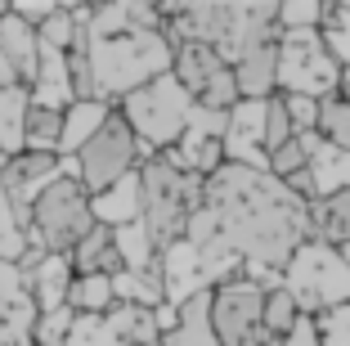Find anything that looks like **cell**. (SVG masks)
Here are the masks:
<instances>
[{"label":"cell","mask_w":350,"mask_h":346,"mask_svg":"<svg viewBox=\"0 0 350 346\" xmlns=\"http://www.w3.org/2000/svg\"><path fill=\"white\" fill-rule=\"evenodd\" d=\"M202 207L216 216L220 238L243 256V275L265 293L283 284L292 252L310 238V203L269 171L225 162L211 180H202Z\"/></svg>","instance_id":"1"},{"label":"cell","mask_w":350,"mask_h":346,"mask_svg":"<svg viewBox=\"0 0 350 346\" xmlns=\"http://www.w3.org/2000/svg\"><path fill=\"white\" fill-rule=\"evenodd\" d=\"M94 68V90L99 99L122 103L139 86L171 77L175 45L166 41V32H122V36H85Z\"/></svg>","instance_id":"2"},{"label":"cell","mask_w":350,"mask_h":346,"mask_svg":"<svg viewBox=\"0 0 350 346\" xmlns=\"http://www.w3.org/2000/svg\"><path fill=\"white\" fill-rule=\"evenodd\" d=\"M139 194H144V230L157 243V252L175 247L189 230V216L202 207V180L157 153L139 166Z\"/></svg>","instance_id":"3"},{"label":"cell","mask_w":350,"mask_h":346,"mask_svg":"<svg viewBox=\"0 0 350 346\" xmlns=\"http://www.w3.org/2000/svg\"><path fill=\"white\" fill-rule=\"evenodd\" d=\"M117 112L126 117V126L135 131V140H144L153 153H166L189 131L193 99H189V90L175 82V77H157V82L139 86L135 95H126V99L117 103Z\"/></svg>","instance_id":"4"},{"label":"cell","mask_w":350,"mask_h":346,"mask_svg":"<svg viewBox=\"0 0 350 346\" xmlns=\"http://www.w3.org/2000/svg\"><path fill=\"white\" fill-rule=\"evenodd\" d=\"M283 288L314 319L323 310H332V306H350V265L337 247L319 243V238H306L292 252L288 270H283Z\"/></svg>","instance_id":"5"},{"label":"cell","mask_w":350,"mask_h":346,"mask_svg":"<svg viewBox=\"0 0 350 346\" xmlns=\"http://www.w3.org/2000/svg\"><path fill=\"white\" fill-rule=\"evenodd\" d=\"M148 158H157V153L148 149L144 140H135V131L126 126V117L113 108L108 122H103V131L77 153V180H81L85 194L94 198V194H103V189H113L117 180L135 175Z\"/></svg>","instance_id":"6"},{"label":"cell","mask_w":350,"mask_h":346,"mask_svg":"<svg viewBox=\"0 0 350 346\" xmlns=\"http://www.w3.org/2000/svg\"><path fill=\"white\" fill-rule=\"evenodd\" d=\"M90 230H94V207L77 175H59L31 203V234L41 238L45 252H54V256H68Z\"/></svg>","instance_id":"7"},{"label":"cell","mask_w":350,"mask_h":346,"mask_svg":"<svg viewBox=\"0 0 350 346\" xmlns=\"http://www.w3.org/2000/svg\"><path fill=\"white\" fill-rule=\"evenodd\" d=\"M341 63L328 54L319 32H278V95H337Z\"/></svg>","instance_id":"8"},{"label":"cell","mask_w":350,"mask_h":346,"mask_svg":"<svg viewBox=\"0 0 350 346\" xmlns=\"http://www.w3.org/2000/svg\"><path fill=\"white\" fill-rule=\"evenodd\" d=\"M260 310H265V288L247 275L211 288V333H216V342L220 346H256L260 342Z\"/></svg>","instance_id":"9"},{"label":"cell","mask_w":350,"mask_h":346,"mask_svg":"<svg viewBox=\"0 0 350 346\" xmlns=\"http://www.w3.org/2000/svg\"><path fill=\"white\" fill-rule=\"evenodd\" d=\"M278 41V5L269 0H243V5H229V23L225 36H220V59L234 68L243 54L260 50V45Z\"/></svg>","instance_id":"10"},{"label":"cell","mask_w":350,"mask_h":346,"mask_svg":"<svg viewBox=\"0 0 350 346\" xmlns=\"http://www.w3.org/2000/svg\"><path fill=\"white\" fill-rule=\"evenodd\" d=\"M59 175H63V158L59 153H27L23 149V153H14V158L0 162V180H5L14 207H18V216L27 225H31V203H36Z\"/></svg>","instance_id":"11"},{"label":"cell","mask_w":350,"mask_h":346,"mask_svg":"<svg viewBox=\"0 0 350 346\" xmlns=\"http://www.w3.org/2000/svg\"><path fill=\"white\" fill-rule=\"evenodd\" d=\"M0 54L10 59L18 86L36 82V68H41V36H36V27H27L18 14H10V5H0Z\"/></svg>","instance_id":"12"},{"label":"cell","mask_w":350,"mask_h":346,"mask_svg":"<svg viewBox=\"0 0 350 346\" xmlns=\"http://www.w3.org/2000/svg\"><path fill=\"white\" fill-rule=\"evenodd\" d=\"M23 279H27V293H31V301H36V310H41V315L68 310V288H72V279H77L68 256L45 252L41 261L31 265V270H23Z\"/></svg>","instance_id":"13"},{"label":"cell","mask_w":350,"mask_h":346,"mask_svg":"<svg viewBox=\"0 0 350 346\" xmlns=\"http://www.w3.org/2000/svg\"><path fill=\"white\" fill-rule=\"evenodd\" d=\"M157 265H162V284H166V301H171V306H185L189 297L211 293V288H206V279H202V261H198V247H189L185 238H180L175 247H166Z\"/></svg>","instance_id":"14"},{"label":"cell","mask_w":350,"mask_h":346,"mask_svg":"<svg viewBox=\"0 0 350 346\" xmlns=\"http://www.w3.org/2000/svg\"><path fill=\"white\" fill-rule=\"evenodd\" d=\"M234 82H238V99H252V103L274 99L278 95V41L243 54L234 63Z\"/></svg>","instance_id":"15"},{"label":"cell","mask_w":350,"mask_h":346,"mask_svg":"<svg viewBox=\"0 0 350 346\" xmlns=\"http://www.w3.org/2000/svg\"><path fill=\"white\" fill-rule=\"evenodd\" d=\"M229 63L220 59V50L216 45H193V41H185V45H175V63H171V77L180 86L189 90V99H198V95L206 90V86L216 82L220 72H225Z\"/></svg>","instance_id":"16"},{"label":"cell","mask_w":350,"mask_h":346,"mask_svg":"<svg viewBox=\"0 0 350 346\" xmlns=\"http://www.w3.org/2000/svg\"><path fill=\"white\" fill-rule=\"evenodd\" d=\"M94 207V225H108V230H122V225H135L144 221V194H139V171L117 180L113 189L90 198Z\"/></svg>","instance_id":"17"},{"label":"cell","mask_w":350,"mask_h":346,"mask_svg":"<svg viewBox=\"0 0 350 346\" xmlns=\"http://www.w3.org/2000/svg\"><path fill=\"white\" fill-rule=\"evenodd\" d=\"M166 158H171L180 171L198 175V180H211V175L225 166V140H216V135L193 131V126H189V131L180 135V144L166 149Z\"/></svg>","instance_id":"18"},{"label":"cell","mask_w":350,"mask_h":346,"mask_svg":"<svg viewBox=\"0 0 350 346\" xmlns=\"http://www.w3.org/2000/svg\"><path fill=\"white\" fill-rule=\"evenodd\" d=\"M68 261H72V275L85 279V275H103V279H117L122 275V256H117V238L108 225H94L90 234L81 238V243L68 252Z\"/></svg>","instance_id":"19"},{"label":"cell","mask_w":350,"mask_h":346,"mask_svg":"<svg viewBox=\"0 0 350 346\" xmlns=\"http://www.w3.org/2000/svg\"><path fill=\"white\" fill-rule=\"evenodd\" d=\"M113 108H117V103H108V99H77V103H68V112H63L59 158H77V153L103 131V122H108V112H113Z\"/></svg>","instance_id":"20"},{"label":"cell","mask_w":350,"mask_h":346,"mask_svg":"<svg viewBox=\"0 0 350 346\" xmlns=\"http://www.w3.org/2000/svg\"><path fill=\"white\" fill-rule=\"evenodd\" d=\"M31 103L36 108H54V112H68L72 99V77H68V54H54L41 45V68H36V82L27 86Z\"/></svg>","instance_id":"21"},{"label":"cell","mask_w":350,"mask_h":346,"mask_svg":"<svg viewBox=\"0 0 350 346\" xmlns=\"http://www.w3.org/2000/svg\"><path fill=\"white\" fill-rule=\"evenodd\" d=\"M310 238H319V243L337 247V252L350 247V189L310 203Z\"/></svg>","instance_id":"22"},{"label":"cell","mask_w":350,"mask_h":346,"mask_svg":"<svg viewBox=\"0 0 350 346\" xmlns=\"http://www.w3.org/2000/svg\"><path fill=\"white\" fill-rule=\"evenodd\" d=\"M157 346H220L211 333V293H198L180 306V324L162 337Z\"/></svg>","instance_id":"23"},{"label":"cell","mask_w":350,"mask_h":346,"mask_svg":"<svg viewBox=\"0 0 350 346\" xmlns=\"http://www.w3.org/2000/svg\"><path fill=\"white\" fill-rule=\"evenodd\" d=\"M310 184H314V203L319 198H332L341 194V189H350V153L332 149V144H314V153H310Z\"/></svg>","instance_id":"24"},{"label":"cell","mask_w":350,"mask_h":346,"mask_svg":"<svg viewBox=\"0 0 350 346\" xmlns=\"http://www.w3.org/2000/svg\"><path fill=\"white\" fill-rule=\"evenodd\" d=\"M113 293L122 306H139V310H157L166 306V284H162V265L153 270H122L113 279Z\"/></svg>","instance_id":"25"},{"label":"cell","mask_w":350,"mask_h":346,"mask_svg":"<svg viewBox=\"0 0 350 346\" xmlns=\"http://www.w3.org/2000/svg\"><path fill=\"white\" fill-rule=\"evenodd\" d=\"M27 108H31V95H27V86H5V90H0V149H5V158L23 153V131H27Z\"/></svg>","instance_id":"26"},{"label":"cell","mask_w":350,"mask_h":346,"mask_svg":"<svg viewBox=\"0 0 350 346\" xmlns=\"http://www.w3.org/2000/svg\"><path fill=\"white\" fill-rule=\"evenodd\" d=\"M306 319V310L297 306V297L278 284L265 293V310H260V342H274V337H288L292 328Z\"/></svg>","instance_id":"27"},{"label":"cell","mask_w":350,"mask_h":346,"mask_svg":"<svg viewBox=\"0 0 350 346\" xmlns=\"http://www.w3.org/2000/svg\"><path fill=\"white\" fill-rule=\"evenodd\" d=\"M113 306H117L113 279H103V275L72 279V288H68V310L72 315H108Z\"/></svg>","instance_id":"28"},{"label":"cell","mask_w":350,"mask_h":346,"mask_svg":"<svg viewBox=\"0 0 350 346\" xmlns=\"http://www.w3.org/2000/svg\"><path fill=\"white\" fill-rule=\"evenodd\" d=\"M113 238H117V256H122V270H153V265L162 261V252H157V243L148 238L144 221L113 230Z\"/></svg>","instance_id":"29"},{"label":"cell","mask_w":350,"mask_h":346,"mask_svg":"<svg viewBox=\"0 0 350 346\" xmlns=\"http://www.w3.org/2000/svg\"><path fill=\"white\" fill-rule=\"evenodd\" d=\"M27 230L31 225L18 216L10 189H5V180H0V261H10V265L23 261V252H27Z\"/></svg>","instance_id":"30"},{"label":"cell","mask_w":350,"mask_h":346,"mask_svg":"<svg viewBox=\"0 0 350 346\" xmlns=\"http://www.w3.org/2000/svg\"><path fill=\"white\" fill-rule=\"evenodd\" d=\"M63 144V112L54 108H27V131H23V149L27 153H59Z\"/></svg>","instance_id":"31"},{"label":"cell","mask_w":350,"mask_h":346,"mask_svg":"<svg viewBox=\"0 0 350 346\" xmlns=\"http://www.w3.org/2000/svg\"><path fill=\"white\" fill-rule=\"evenodd\" d=\"M314 135L323 144H332V149L350 153V99H341V95L319 99V126H314Z\"/></svg>","instance_id":"32"},{"label":"cell","mask_w":350,"mask_h":346,"mask_svg":"<svg viewBox=\"0 0 350 346\" xmlns=\"http://www.w3.org/2000/svg\"><path fill=\"white\" fill-rule=\"evenodd\" d=\"M63 346H122L117 315H113V310H108V315H77Z\"/></svg>","instance_id":"33"},{"label":"cell","mask_w":350,"mask_h":346,"mask_svg":"<svg viewBox=\"0 0 350 346\" xmlns=\"http://www.w3.org/2000/svg\"><path fill=\"white\" fill-rule=\"evenodd\" d=\"M314 144H319V135H292L283 149L269 153V175H274V180H292V175H301L310 166Z\"/></svg>","instance_id":"34"},{"label":"cell","mask_w":350,"mask_h":346,"mask_svg":"<svg viewBox=\"0 0 350 346\" xmlns=\"http://www.w3.org/2000/svg\"><path fill=\"white\" fill-rule=\"evenodd\" d=\"M314 337L319 346H350V306H332L314 315Z\"/></svg>","instance_id":"35"},{"label":"cell","mask_w":350,"mask_h":346,"mask_svg":"<svg viewBox=\"0 0 350 346\" xmlns=\"http://www.w3.org/2000/svg\"><path fill=\"white\" fill-rule=\"evenodd\" d=\"M292 135H297V131H292V117H288V108H283V95L265 99V153L283 149Z\"/></svg>","instance_id":"36"},{"label":"cell","mask_w":350,"mask_h":346,"mask_svg":"<svg viewBox=\"0 0 350 346\" xmlns=\"http://www.w3.org/2000/svg\"><path fill=\"white\" fill-rule=\"evenodd\" d=\"M68 77H72V99H99L94 90V68H90V50L85 41L77 50H68Z\"/></svg>","instance_id":"37"},{"label":"cell","mask_w":350,"mask_h":346,"mask_svg":"<svg viewBox=\"0 0 350 346\" xmlns=\"http://www.w3.org/2000/svg\"><path fill=\"white\" fill-rule=\"evenodd\" d=\"M323 27V5H278V32H319Z\"/></svg>","instance_id":"38"},{"label":"cell","mask_w":350,"mask_h":346,"mask_svg":"<svg viewBox=\"0 0 350 346\" xmlns=\"http://www.w3.org/2000/svg\"><path fill=\"white\" fill-rule=\"evenodd\" d=\"M283 108H288L297 135H314V126H319V99H310V95H283Z\"/></svg>","instance_id":"39"},{"label":"cell","mask_w":350,"mask_h":346,"mask_svg":"<svg viewBox=\"0 0 350 346\" xmlns=\"http://www.w3.org/2000/svg\"><path fill=\"white\" fill-rule=\"evenodd\" d=\"M72 310H54V315H41L36 319V333H31V342H54V346H63L68 342V328H72Z\"/></svg>","instance_id":"40"},{"label":"cell","mask_w":350,"mask_h":346,"mask_svg":"<svg viewBox=\"0 0 350 346\" xmlns=\"http://www.w3.org/2000/svg\"><path fill=\"white\" fill-rule=\"evenodd\" d=\"M260 346H319V337H314V319L306 315L288 337H274V342H260Z\"/></svg>","instance_id":"41"},{"label":"cell","mask_w":350,"mask_h":346,"mask_svg":"<svg viewBox=\"0 0 350 346\" xmlns=\"http://www.w3.org/2000/svg\"><path fill=\"white\" fill-rule=\"evenodd\" d=\"M54 10H59V5H31V0H18V5H10V14H18L27 27H41V23L50 18Z\"/></svg>","instance_id":"42"},{"label":"cell","mask_w":350,"mask_h":346,"mask_svg":"<svg viewBox=\"0 0 350 346\" xmlns=\"http://www.w3.org/2000/svg\"><path fill=\"white\" fill-rule=\"evenodd\" d=\"M5 86H18V77H14L10 59H5V54H0V90H5Z\"/></svg>","instance_id":"43"},{"label":"cell","mask_w":350,"mask_h":346,"mask_svg":"<svg viewBox=\"0 0 350 346\" xmlns=\"http://www.w3.org/2000/svg\"><path fill=\"white\" fill-rule=\"evenodd\" d=\"M341 256H346V265H350V247H341Z\"/></svg>","instance_id":"44"},{"label":"cell","mask_w":350,"mask_h":346,"mask_svg":"<svg viewBox=\"0 0 350 346\" xmlns=\"http://www.w3.org/2000/svg\"><path fill=\"white\" fill-rule=\"evenodd\" d=\"M31 346H54V342H31Z\"/></svg>","instance_id":"45"},{"label":"cell","mask_w":350,"mask_h":346,"mask_svg":"<svg viewBox=\"0 0 350 346\" xmlns=\"http://www.w3.org/2000/svg\"><path fill=\"white\" fill-rule=\"evenodd\" d=\"M0 162H5V149H0Z\"/></svg>","instance_id":"46"},{"label":"cell","mask_w":350,"mask_h":346,"mask_svg":"<svg viewBox=\"0 0 350 346\" xmlns=\"http://www.w3.org/2000/svg\"><path fill=\"white\" fill-rule=\"evenodd\" d=\"M346 72H350V63H346Z\"/></svg>","instance_id":"47"},{"label":"cell","mask_w":350,"mask_h":346,"mask_svg":"<svg viewBox=\"0 0 350 346\" xmlns=\"http://www.w3.org/2000/svg\"><path fill=\"white\" fill-rule=\"evenodd\" d=\"M256 346H260V342H256Z\"/></svg>","instance_id":"48"}]
</instances>
